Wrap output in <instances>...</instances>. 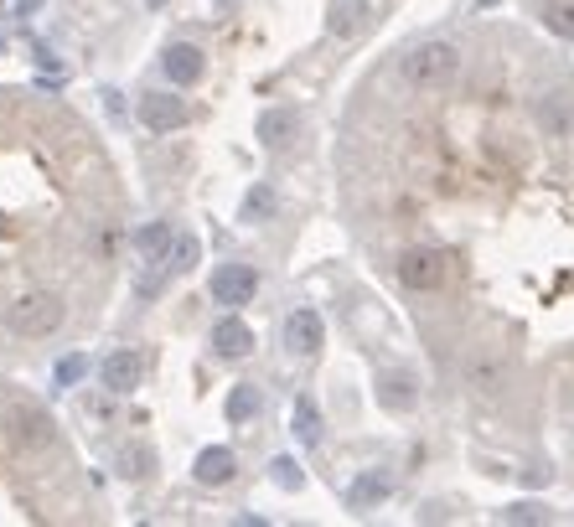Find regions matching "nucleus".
<instances>
[{
	"label": "nucleus",
	"mask_w": 574,
	"mask_h": 527,
	"mask_svg": "<svg viewBox=\"0 0 574 527\" xmlns=\"http://www.w3.org/2000/svg\"><path fill=\"white\" fill-rule=\"evenodd\" d=\"M6 424H11V440H16L21 450H42V445L52 440V419L37 409V403H16Z\"/></svg>",
	"instance_id": "6"
},
{
	"label": "nucleus",
	"mask_w": 574,
	"mask_h": 527,
	"mask_svg": "<svg viewBox=\"0 0 574 527\" xmlns=\"http://www.w3.org/2000/svg\"><path fill=\"white\" fill-rule=\"evenodd\" d=\"M233 471H238V455H233L228 445H207V450L192 460V476H197L202 486H223V481H233Z\"/></svg>",
	"instance_id": "8"
},
{
	"label": "nucleus",
	"mask_w": 574,
	"mask_h": 527,
	"mask_svg": "<svg viewBox=\"0 0 574 527\" xmlns=\"http://www.w3.org/2000/svg\"><path fill=\"white\" fill-rule=\"evenodd\" d=\"M140 378H145V357L130 352V347H119V352H109V357L99 362V383H104L109 393H135Z\"/></svg>",
	"instance_id": "4"
},
{
	"label": "nucleus",
	"mask_w": 574,
	"mask_h": 527,
	"mask_svg": "<svg viewBox=\"0 0 574 527\" xmlns=\"http://www.w3.org/2000/svg\"><path fill=\"white\" fill-rule=\"evenodd\" d=\"M161 73H166L171 83H197V78L207 73L202 47H192V42H171V47L161 52Z\"/></svg>",
	"instance_id": "7"
},
{
	"label": "nucleus",
	"mask_w": 574,
	"mask_h": 527,
	"mask_svg": "<svg viewBox=\"0 0 574 527\" xmlns=\"http://www.w3.org/2000/svg\"><path fill=\"white\" fill-rule=\"evenodd\" d=\"M383 403H388V409H409V403H414V383L409 378H383Z\"/></svg>",
	"instance_id": "19"
},
{
	"label": "nucleus",
	"mask_w": 574,
	"mask_h": 527,
	"mask_svg": "<svg viewBox=\"0 0 574 527\" xmlns=\"http://www.w3.org/2000/svg\"><path fill=\"white\" fill-rule=\"evenodd\" d=\"M63 321H68V300L57 290H26L6 305V326L16 336H52Z\"/></svg>",
	"instance_id": "1"
},
{
	"label": "nucleus",
	"mask_w": 574,
	"mask_h": 527,
	"mask_svg": "<svg viewBox=\"0 0 574 527\" xmlns=\"http://www.w3.org/2000/svg\"><path fill=\"white\" fill-rule=\"evenodd\" d=\"M83 372H88V362L73 352V357H63V362H57V372H52V378H57V388H73V383L83 378Z\"/></svg>",
	"instance_id": "20"
},
{
	"label": "nucleus",
	"mask_w": 574,
	"mask_h": 527,
	"mask_svg": "<svg viewBox=\"0 0 574 527\" xmlns=\"http://www.w3.org/2000/svg\"><path fill=\"white\" fill-rule=\"evenodd\" d=\"M218 6H233V0H218Z\"/></svg>",
	"instance_id": "24"
},
{
	"label": "nucleus",
	"mask_w": 574,
	"mask_h": 527,
	"mask_svg": "<svg viewBox=\"0 0 574 527\" xmlns=\"http://www.w3.org/2000/svg\"><path fill=\"white\" fill-rule=\"evenodd\" d=\"M269 471L280 476V486H285V491H295V486H300V465H295V460H285V455H280L275 465H269Z\"/></svg>",
	"instance_id": "21"
},
{
	"label": "nucleus",
	"mask_w": 574,
	"mask_h": 527,
	"mask_svg": "<svg viewBox=\"0 0 574 527\" xmlns=\"http://www.w3.org/2000/svg\"><path fill=\"white\" fill-rule=\"evenodd\" d=\"M114 471L125 476V481H145L150 471H156V450H150V445H119Z\"/></svg>",
	"instance_id": "12"
},
{
	"label": "nucleus",
	"mask_w": 574,
	"mask_h": 527,
	"mask_svg": "<svg viewBox=\"0 0 574 527\" xmlns=\"http://www.w3.org/2000/svg\"><path fill=\"white\" fill-rule=\"evenodd\" d=\"M197 254H202V243H197V233H176V248H171V259L156 269V274H150V279H140V295H156L161 285H166V279H176V274H187L192 264H197Z\"/></svg>",
	"instance_id": "5"
},
{
	"label": "nucleus",
	"mask_w": 574,
	"mask_h": 527,
	"mask_svg": "<svg viewBox=\"0 0 574 527\" xmlns=\"http://www.w3.org/2000/svg\"><path fill=\"white\" fill-rule=\"evenodd\" d=\"M259 409H264V393H259L254 383H238L233 398H228V419H233V424H249Z\"/></svg>",
	"instance_id": "16"
},
{
	"label": "nucleus",
	"mask_w": 574,
	"mask_h": 527,
	"mask_svg": "<svg viewBox=\"0 0 574 527\" xmlns=\"http://www.w3.org/2000/svg\"><path fill=\"white\" fill-rule=\"evenodd\" d=\"M275 207H280V197H275V186H254V192L244 197V207H238V223H264V217H275Z\"/></svg>",
	"instance_id": "15"
},
{
	"label": "nucleus",
	"mask_w": 574,
	"mask_h": 527,
	"mask_svg": "<svg viewBox=\"0 0 574 527\" xmlns=\"http://www.w3.org/2000/svg\"><path fill=\"white\" fill-rule=\"evenodd\" d=\"M538 16H543V26H549L559 42H574V0H543Z\"/></svg>",
	"instance_id": "14"
},
{
	"label": "nucleus",
	"mask_w": 574,
	"mask_h": 527,
	"mask_svg": "<svg viewBox=\"0 0 574 527\" xmlns=\"http://www.w3.org/2000/svg\"><path fill=\"white\" fill-rule=\"evenodd\" d=\"M213 300L218 305H228V310H238V305H249L254 300V290H259V274L249 269V264H223L218 274H213Z\"/></svg>",
	"instance_id": "3"
},
{
	"label": "nucleus",
	"mask_w": 574,
	"mask_h": 527,
	"mask_svg": "<svg viewBox=\"0 0 574 527\" xmlns=\"http://www.w3.org/2000/svg\"><path fill=\"white\" fill-rule=\"evenodd\" d=\"M0 52H6V37H0Z\"/></svg>",
	"instance_id": "23"
},
{
	"label": "nucleus",
	"mask_w": 574,
	"mask_h": 527,
	"mask_svg": "<svg viewBox=\"0 0 574 527\" xmlns=\"http://www.w3.org/2000/svg\"><path fill=\"white\" fill-rule=\"evenodd\" d=\"M47 6V0H16V16H37Z\"/></svg>",
	"instance_id": "22"
},
{
	"label": "nucleus",
	"mask_w": 574,
	"mask_h": 527,
	"mask_svg": "<svg viewBox=\"0 0 574 527\" xmlns=\"http://www.w3.org/2000/svg\"><path fill=\"white\" fill-rule=\"evenodd\" d=\"M213 352H218V357H249V352H254V331L238 321V316H223V321L213 326Z\"/></svg>",
	"instance_id": "11"
},
{
	"label": "nucleus",
	"mask_w": 574,
	"mask_h": 527,
	"mask_svg": "<svg viewBox=\"0 0 574 527\" xmlns=\"http://www.w3.org/2000/svg\"><path fill=\"white\" fill-rule=\"evenodd\" d=\"M383 496H388V476H362L357 486H352V507H373V502H383Z\"/></svg>",
	"instance_id": "18"
},
{
	"label": "nucleus",
	"mask_w": 574,
	"mask_h": 527,
	"mask_svg": "<svg viewBox=\"0 0 574 527\" xmlns=\"http://www.w3.org/2000/svg\"><path fill=\"white\" fill-rule=\"evenodd\" d=\"M171 248H176V228H171V223H145V228L135 233V254H140L145 264H156V269L171 259ZM145 279H150V274H145Z\"/></svg>",
	"instance_id": "9"
},
{
	"label": "nucleus",
	"mask_w": 574,
	"mask_h": 527,
	"mask_svg": "<svg viewBox=\"0 0 574 527\" xmlns=\"http://www.w3.org/2000/svg\"><path fill=\"white\" fill-rule=\"evenodd\" d=\"M285 347L295 357H311L321 347V316H316V310H295V316L285 321Z\"/></svg>",
	"instance_id": "10"
},
{
	"label": "nucleus",
	"mask_w": 574,
	"mask_h": 527,
	"mask_svg": "<svg viewBox=\"0 0 574 527\" xmlns=\"http://www.w3.org/2000/svg\"><path fill=\"white\" fill-rule=\"evenodd\" d=\"M135 114H140V124H145L150 135H171V130H181V124L192 119L187 99H176V93H161V88H150Z\"/></svg>",
	"instance_id": "2"
},
{
	"label": "nucleus",
	"mask_w": 574,
	"mask_h": 527,
	"mask_svg": "<svg viewBox=\"0 0 574 527\" xmlns=\"http://www.w3.org/2000/svg\"><path fill=\"white\" fill-rule=\"evenodd\" d=\"M295 440H300V445H316V440H321V414H316L311 398L295 403Z\"/></svg>",
	"instance_id": "17"
},
{
	"label": "nucleus",
	"mask_w": 574,
	"mask_h": 527,
	"mask_svg": "<svg viewBox=\"0 0 574 527\" xmlns=\"http://www.w3.org/2000/svg\"><path fill=\"white\" fill-rule=\"evenodd\" d=\"M295 114L290 109H264L259 114V140L269 145V150H275V145H290V135H295Z\"/></svg>",
	"instance_id": "13"
}]
</instances>
